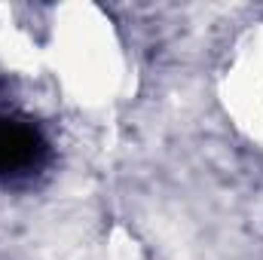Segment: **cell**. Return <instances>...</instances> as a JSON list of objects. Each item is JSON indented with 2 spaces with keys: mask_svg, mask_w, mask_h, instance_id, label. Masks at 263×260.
I'll list each match as a JSON object with an SVG mask.
<instances>
[{
  "mask_svg": "<svg viewBox=\"0 0 263 260\" xmlns=\"http://www.w3.org/2000/svg\"><path fill=\"white\" fill-rule=\"evenodd\" d=\"M49 159V141L25 117L0 114V181L34 178Z\"/></svg>",
  "mask_w": 263,
  "mask_h": 260,
  "instance_id": "cell-1",
  "label": "cell"
}]
</instances>
